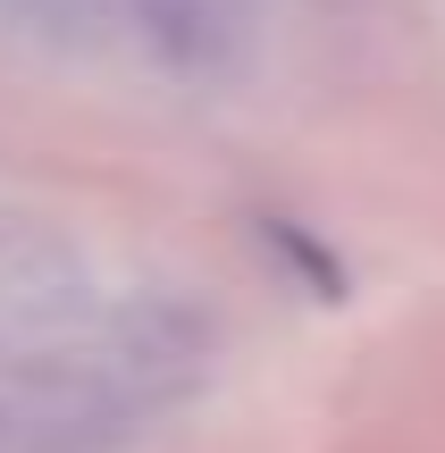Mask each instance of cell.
<instances>
[{"label": "cell", "mask_w": 445, "mask_h": 453, "mask_svg": "<svg viewBox=\"0 0 445 453\" xmlns=\"http://www.w3.org/2000/svg\"><path fill=\"white\" fill-rule=\"evenodd\" d=\"M261 0H0V34L143 93H227L261 59Z\"/></svg>", "instance_id": "6da1fadb"}]
</instances>
